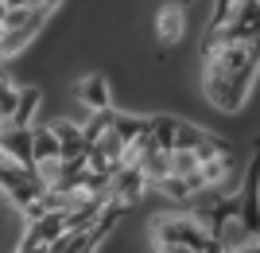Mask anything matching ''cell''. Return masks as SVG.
<instances>
[{"label": "cell", "mask_w": 260, "mask_h": 253, "mask_svg": "<svg viewBox=\"0 0 260 253\" xmlns=\"http://www.w3.org/2000/svg\"><path fill=\"white\" fill-rule=\"evenodd\" d=\"M260 55L252 43H210L202 47V90L214 109L237 113L249 101V90L256 82Z\"/></svg>", "instance_id": "1"}, {"label": "cell", "mask_w": 260, "mask_h": 253, "mask_svg": "<svg viewBox=\"0 0 260 253\" xmlns=\"http://www.w3.org/2000/svg\"><path fill=\"white\" fill-rule=\"evenodd\" d=\"M152 242L159 245V249H194V253L225 249V242L214 238V234L198 218H190V214H163V218H155L152 222Z\"/></svg>", "instance_id": "2"}, {"label": "cell", "mask_w": 260, "mask_h": 253, "mask_svg": "<svg viewBox=\"0 0 260 253\" xmlns=\"http://www.w3.org/2000/svg\"><path fill=\"white\" fill-rule=\"evenodd\" d=\"M58 4H62V0H31V4H23V8H8V16H4V35H0V59L20 55L23 47L39 35V27L51 20V12L58 8Z\"/></svg>", "instance_id": "3"}, {"label": "cell", "mask_w": 260, "mask_h": 253, "mask_svg": "<svg viewBox=\"0 0 260 253\" xmlns=\"http://www.w3.org/2000/svg\"><path fill=\"white\" fill-rule=\"evenodd\" d=\"M237 226L245 234V242L260 238V144L249 160V172H245V183L237 195Z\"/></svg>", "instance_id": "4"}, {"label": "cell", "mask_w": 260, "mask_h": 253, "mask_svg": "<svg viewBox=\"0 0 260 253\" xmlns=\"http://www.w3.org/2000/svg\"><path fill=\"white\" fill-rule=\"evenodd\" d=\"M0 156H4V160H12V164H20V167L39 172V164H35L31 125H12V121L0 125Z\"/></svg>", "instance_id": "5"}, {"label": "cell", "mask_w": 260, "mask_h": 253, "mask_svg": "<svg viewBox=\"0 0 260 253\" xmlns=\"http://www.w3.org/2000/svg\"><path fill=\"white\" fill-rule=\"evenodd\" d=\"M66 230V207L58 210H47V214H39V218H27V230H23L20 245L16 249H51V242L58 238V234Z\"/></svg>", "instance_id": "6"}, {"label": "cell", "mask_w": 260, "mask_h": 253, "mask_svg": "<svg viewBox=\"0 0 260 253\" xmlns=\"http://www.w3.org/2000/svg\"><path fill=\"white\" fill-rule=\"evenodd\" d=\"M144 183H148L144 167H140V164H128V160H124V164L113 172V187H109V195L117 199L120 207H132V203L144 195Z\"/></svg>", "instance_id": "7"}, {"label": "cell", "mask_w": 260, "mask_h": 253, "mask_svg": "<svg viewBox=\"0 0 260 253\" xmlns=\"http://www.w3.org/2000/svg\"><path fill=\"white\" fill-rule=\"evenodd\" d=\"M194 218L202 222L214 238H221V234L229 230V222H237V199L233 195H217L214 203H206L202 210H194Z\"/></svg>", "instance_id": "8"}, {"label": "cell", "mask_w": 260, "mask_h": 253, "mask_svg": "<svg viewBox=\"0 0 260 253\" xmlns=\"http://www.w3.org/2000/svg\"><path fill=\"white\" fill-rule=\"evenodd\" d=\"M58 129V160H66V164H86V156H89V140H86V129L74 121H58L54 125Z\"/></svg>", "instance_id": "9"}, {"label": "cell", "mask_w": 260, "mask_h": 253, "mask_svg": "<svg viewBox=\"0 0 260 253\" xmlns=\"http://www.w3.org/2000/svg\"><path fill=\"white\" fill-rule=\"evenodd\" d=\"M183 27H186V4H183V0L163 4L159 16H155V32H159V39H163V43H179V39H183Z\"/></svg>", "instance_id": "10"}, {"label": "cell", "mask_w": 260, "mask_h": 253, "mask_svg": "<svg viewBox=\"0 0 260 253\" xmlns=\"http://www.w3.org/2000/svg\"><path fill=\"white\" fill-rule=\"evenodd\" d=\"M74 98L82 101V105H89V113H93V109H105V105H113V98H109V82H105L101 74L82 78V82H78V90H74Z\"/></svg>", "instance_id": "11"}, {"label": "cell", "mask_w": 260, "mask_h": 253, "mask_svg": "<svg viewBox=\"0 0 260 253\" xmlns=\"http://www.w3.org/2000/svg\"><path fill=\"white\" fill-rule=\"evenodd\" d=\"M31 140H35V164H47V160H58V129L54 125H31Z\"/></svg>", "instance_id": "12"}, {"label": "cell", "mask_w": 260, "mask_h": 253, "mask_svg": "<svg viewBox=\"0 0 260 253\" xmlns=\"http://www.w3.org/2000/svg\"><path fill=\"white\" fill-rule=\"evenodd\" d=\"M113 129L120 132V140H124V144H136V140L144 136V132L152 129V117H128V113H117Z\"/></svg>", "instance_id": "13"}, {"label": "cell", "mask_w": 260, "mask_h": 253, "mask_svg": "<svg viewBox=\"0 0 260 253\" xmlns=\"http://www.w3.org/2000/svg\"><path fill=\"white\" fill-rule=\"evenodd\" d=\"M175 136H179V117H152V140L163 152H175Z\"/></svg>", "instance_id": "14"}, {"label": "cell", "mask_w": 260, "mask_h": 253, "mask_svg": "<svg viewBox=\"0 0 260 253\" xmlns=\"http://www.w3.org/2000/svg\"><path fill=\"white\" fill-rule=\"evenodd\" d=\"M210 140V132H202L198 125L190 121H179V136H175V148H190V152H198L202 144Z\"/></svg>", "instance_id": "15"}, {"label": "cell", "mask_w": 260, "mask_h": 253, "mask_svg": "<svg viewBox=\"0 0 260 253\" xmlns=\"http://www.w3.org/2000/svg\"><path fill=\"white\" fill-rule=\"evenodd\" d=\"M35 109H39V90H23V94H20V105H16V113H12L8 121L12 125H31Z\"/></svg>", "instance_id": "16"}, {"label": "cell", "mask_w": 260, "mask_h": 253, "mask_svg": "<svg viewBox=\"0 0 260 253\" xmlns=\"http://www.w3.org/2000/svg\"><path fill=\"white\" fill-rule=\"evenodd\" d=\"M20 94H23V90H16L8 78H0V117H4V121L16 113V105H20Z\"/></svg>", "instance_id": "17"}, {"label": "cell", "mask_w": 260, "mask_h": 253, "mask_svg": "<svg viewBox=\"0 0 260 253\" xmlns=\"http://www.w3.org/2000/svg\"><path fill=\"white\" fill-rule=\"evenodd\" d=\"M233 8H237V0H214V20H210V27H221V23L233 16Z\"/></svg>", "instance_id": "18"}]
</instances>
